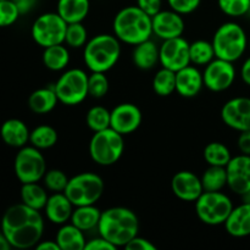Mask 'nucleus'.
<instances>
[{
  "instance_id": "obj_1",
  "label": "nucleus",
  "mask_w": 250,
  "mask_h": 250,
  "mask_svg": "<svg viewBox=\"0 0 250 250\" xmlns=\"http://www.w3.org/2000/svg\"><path fill=\"white\" fill-rule=\"evenodd\" d=\"M1 232L12 248H36L43 238L44 217L23 203L11 205L2 215Z\"/></svg>"
},
{
  "instance_id": "obj_2",
  "label": "nucleus",
  "mask_w": 250,
  "mask_h": 250,
  "mask_svg": "<svg viewBox=\"0 0 250 250\" xmlns=\"http://www.w3.org/2000/svg\"><path fill=\"white\" fill-rule=\"evenodd\" d=\"M98 234L114 244L116 248L126 247L131 239L138 236L139 221L133 210L125 207H112L102 211Z\"/></svg>"
},
{
  "instance_id": "obj_3",
  "label": "nucleus",
  "mask_w": 250,
  "mask_h": 250,
  "mask_svg": "<svg viewBox=\"0 0 250 250\" xmlns=\"http://www.w3.org/2000/svg\"><path fill=\"white\" fill-rule=\"evenodd\" d=\"M112 31L121 43L128 45L146 42L153 36L151 16L139 9L137 5L122 7L114 17Z\"/></svg>"
},
{
  "instance_id": "obj_4",
  "label": "nucleus",
  "mask_w": 250,
  "mask_h": 250,
  "mask_svg": "<svg viewBox=\"0 0 250 250\" xmlns=\"http://www.w3.org/2000/svg\"><path fill=\"white\" fill-rule=\"evenodd\" d=\"M120 56L121 42L115 34H98L83 48V61L90 72L106 73L119 62Z\"/></svg>"
},
{
  "instance_id": "obj_5",
  "label": "nucleus",
  "mask_w": 250,
  "mask_h": 250,
  "mask_svg": "<svg viewBox=\"0 0 250 250\" xmlns=\"http://www.w3.org/2000/svg\"><path fill=\"white\" fill-rule=\"evenodd\" d=\"M215 55L222 60L236 62L248 48V36L239 23L233 21L220 24L211 41Z\"/></svg>"
},
{
  "instance_id": "obj_6",
  "label": "nucleus",
  "mask_w": 250,
  "mask_h": 250,
  "mask_svg": "<svg viewBox=\"0 0 250 250\" xmlns=\"http://www.w3.org/2000/svg\"><path fill=\"white\" fill-rule=\"evenodd\" d=\"M124 137L111 127L94 132L88 146L90 159L100 166L115 165L125 151Z\"/></svg>"
},
{
  "instance_id": "obj_7",
  "label": "nucleus",
  "mask_w": 250,
  "mask_h": 250,
  "mask_svg": "<svg viewBox=\"0 0 250 250\" xmlns=\"http://www.w3.org/2000/svg\"><path fill=\"white\" fill-rule=\"evenodd\" d=\"M105 183L98 173L81 172L68 180L65 194L75 207L94 205L104 194Z\"/></svg>"
},
{
  "instance_id": "obj_8",
  "label": "nucleus",
  "mask_w": 250,
  "mask_h": 250,
  "mask_svg": "<svg viewBox=\"0 0 250 250\" xmlns=\"http://www.w3.org/2000/svg\"><path fill=\"white\" fill-rule=\"evenodd\" d=\"M194 204L198 219L209 226L224 225L234 208L231 198L222 190L203 192Z\"/></svg>"
},
{
  "instance_id": "obj_9",
  "label": "nucleus",
  "mask_w": 250,
  "mask_h": 250,
  "mask_svg": "<svg viewBox=\"0 0 250 250\" xmlns=\"http://www.w3.org/2000/svg\"><path fill=\"white\" fill-rule=\"evenodd\" d=\"M54 89L59 103L66 106L80 105L89 97L88 93V75L82 68H70L54 83Z\"/></svg>"
},
{
  "instance_id": "obj_10",
  "label": "nucleus",
  "mask_w": 250,
  "mask_h": 250,
  "mask_svg": "<svg viewBox=\"0 0 250 250\" xmlns=\"http://www.w3.org/2000/svg\"><path fill=\"white\" fill-rule=\"evenodd\" d=\"M67 23L58 12H44L34 20L31 28V36L36 44L42 48L62 44Z\"/></svg>"
},
{
  "instance_id": "obj_11",
  "label": "nucleus",
  "mask_w": 250,
  "mask_h": 250,
  "mask_svg": "<svg viewBox=\"0 0 250 250\" xmlns=\"http://www.w3.org/2000/svg\"><path fill=\"white\" fill-rule=\"evenodd\" d=\"M14 171L17 180L23 183L39 182L46 172V161L41 149L33 146L20 148L15 156Z\"/></svg>"
},
{
  "instance_id": "obj_12",
  "label": "nucleus",
  "mask_w": 250,
  "mask_h": 250,
  "mask_svg": "<svg viewBox=\"0 0 250 250\" xmlns=\"http://www.w3.org/2000/svg\"><path fill=\"white\" fill-rule=\"evenodd\" d=\"M236 76L237 72L233 62L215 58L211 62L204 66V87L214 93L225 92L232 87L236 81Z\"/></svg>"
},
{
  "instance_id": "obj_13",
  "label": "nucleus",
  "mask_w": 250,
  "mask_h": 250,
  "mask_svg": "<svg viewBox=\"0 0 250 250\" xmlns=\"http://www.w3.org/2000/svg\"><path fill=\"white\" fill-rule=\"evenodd\" d=\"M160 65L175 72L190 65L189 43L183 37L163 41L160 45Z\"/></svg>"
},
{
  "instance_id": "obj_14",
  "label": "nucleus",
  "mask_w": 250,
  "mask_h": 250,
  "mask_svg": "<svg viewBox=\"0 0 250 250\" xmlns=\"http://www.w3.org/2000/svg\"><path fill=\"white\" fill-rule=\"evenodd\" d=\"M224 124L237 132L250 129V98L236 97L224 104L221 109Z\"/></svg>"
},
{
  "instance_id": "obj_15",
  "label": "nucleus",
  "mask_w": 250,
  "mask_h": 250,
  "mask_svg": "<svg viewBox=\"0 0 250 250\" xmlns=\"http://www.w3.org/2000/svg\"><path fill=\"white\" fill-rule=\"evenodd\" d=\"M153 34L161 41L182 37L186 29V22L182 15L173 10H161L151 17Z\"/></svg>"
},
{
  "instance_id": "obj_16",
  "label": "nucleus",
  "mask_w": 250,
  "mask_h": 250,
  "mask_svg": "<svg viewBox=\"0 0 250 250\" xmlns=\"http://www.w3.org/2000/svg\"><path fill=\"white\" fill-rule=\"evenodd\" d=\"M227 187L233 193L243 195L250 190V155L232 156L226 166Z\"/></svg>"
},
{
  "instance_id": "obj_17",
  "label": "nucleus",
  "mask_w": 250,
  "mask_h": 250,
  "mask_svg": "<svg viewBox=\"0 0 250 250\" xmlns=\"http://www.w3.org/2000/svg\"><path fill=\"white\" fill-rule=\"evenodd\" d=\"M142 120V111L136 104L121 103L111 110L110 127L122 136H128L139 128Z\"/></svg>"
},
{
  "instance_id": "obj_18",
  "label": "nucleus",
  "mask_w": 250,
  "mask_h": 250,
  "mask_svg": "<svg viewBox=\"0 0 250 250\" xmlns=\"http://www.w3.org/2000/svg\"><path fill=\"white\" fill-rule=\"evenodd\" d=\"M171 190L180 200L193 203L204 192L200 177L187 170L175 173L171 180Z\"/></svg>"
},
{
  "instance_id": "obj_19",
  "label": "nucleus",
  "mask_w": 250,
  "mask_h": 250,
  "mask_svg": "<svg viewBox=\"0 0 250 250\" xmlns=\"http://www.w3.org/2000/svg\"><path fill=\"white\" fill-rule=\"evenodd\" d=\"M204 87L203 72L194 65H188L176 72V92L183 98H194Z\"/></svg>"
},
{
  "instance_id": "obj_20",
  "label": "nucleus",
  "mask_w": 250,
  "mask_h": 250,
  "mask_svg": "<svg viewBox=\"0 0 250 250\" xmlns=\"http://www.w3.org/2000/svg\"><path fill=\"white\" fill-rule=\"evenodd\" d=\"M73 209H75V205L71 203L67 195L63 192H59L49 195L48 202L43 210L49 222L61 226V225L70 222Z\"/></svg>"
},
{
  "instance_id": "obj_21",
  "label": "nucleus",
  "mask_w": 250,
  "mask_h": 250,
  "mask_svg": "<svg viewBox=\"0 0 250 250\" xmlns=\"http://www.w3.org/2000/svg\"><path fill=\"white\" fill-rule=\"evenodd\" d=\"M225 229L234 238L250 236V204L242 203L232 209L231 214L224 224Z\"/></svg>"
},
{
  "instance_id": "obj_22",
  "label": "nucleus",
  "mask_w": 250,
  "mask_h": 250,
  "mask_svg": "<svg viewBox=\"0 0 250 250\" xmlns=\"http://www.w3.org/2000/svg\"><path fill=\"white\" fill-rule=\"evenodd\" d=\"M31 131L22 120L9 119L0 127V137L6 146L22 148L29 142Z\"/></svg>"
},
{
  "instance_id": "obj_23",
  "label": "nucleus",
  "mask_w": 250,
  "mask_h": 250,
  "mask_svg": "<svg viewBox=\"0 0 250 250\" xmlns=\"http://www.w3.org/2000/svg\"><path fill=\"white\" fill-rule=\"evenodd\" d=\"M132 61L139 70H151L160 63V46L151 39L137 44L132 51Z\"/></svg>"
},
{
  "instance_id": "obj_24",
  "label": "nucleus",
  "mask_w": 250,
  "mask_h": 250,
  "mask_svg": "<svg viewBox=\"0 0 250 250\" xmlns=\"http://www.w3.org/2000/svg\"><path fill=\"white\" fill-rule=\"evenodd\" d=\"M85 232L78 229L71 222L61 225L55 236L56 243L60 247V250H84L87 238Z\"/></svg>"
},
{
  "instance_id": "obj_25",
  "label": "nucleus",
  "mask_w": 250,
  "mask_h": 250,
  "mask_svg": "<svg viewBox=\"0 0 250 250\" xmlns=\"http://www.w3.org/2000/svg\"><path fill=\"white\" fill-rule=\"evenodd\" d=\"M90 11V0H58L56 12L66 23L83 22Z\"/></svg>"
},
{
  "instance_id": "obj_26",
  "label": "nucleus",
  "mask_w": 250,
  "mask_h": 250,
  "mask_svg": "<svg viewBox=\"0 0 250 250\" xmlns=\"http://www.w3.org/2000/svg\"><path fill=\"white\" fill-rule=\"evenodd\" d=\"M59 99L54 84L36 89L28 97V107L37 115H45L53 111L58 105Z\"/></svg>"
},
{
  "instance_id": "obj_27",
  "label": "nucleus",
  "mask_w": 250,
  "mask_h": 250,
  "mask_svg": "<svg viewBox=\"0 0 250 250\" xmlns=\"http://www.w3.org/2000/svg\"><path fill=\"white\" fill-rule=\"evenodd\" d=\"M102 211L94 205H82L75 207L70 222L82 229L83 232H89L97 229L99 225Z\"/></svg>"
},
{
  "instance_id": "obj_28",
  "label": "nucleus",
  "mask_w": 250,
  "mask_h": 250,
  "mask_svg": "<svg viewBox=\"0 0 250 250\" xmlns=\"http://www.w3.org/2000/svg\"><path fill=\"white\" fill-rule=\"evenodd\" d=\"M70 50L65 43L44 48L43 56H42L44 66L54 72L65 70L70 63Z\"/></svg>"
},
{
  "instance_id": "obj_29",
  "label": "nucleus",
  "mask_w": 250,
  "mask_h": 250,
  "mask_svg": "<svg viewBox=\"0 0 250 250\" xmlns=\"http://www.w3.org/2000/svg\"><path fill=\"white\" fill-rule=\"evenodd\" d=\"M21 203L27 207L36 210H43L48 202V189L44 186H41L38 182L23 183L20 192Z\"/></svg>"
},
{
  "instance_id": "obj_30",
  "label": "nucleus",
  "mask_w": 250,
  "mask_h": 250,
  "mask_svg": "<svg viewBox=\"0 0 250 250\" xmlns=\"http://www.w3.org/2000/svg\"><path fill=\"white\" fill-rule=\"evenodd\" d=\"M189 58L190 63L197 67L207 66L216 58L214 45L211 42L204 41V39L194 41L193 43H189Z\"/></svg>"
},
{
  "instance_id": "obj_31",
  "label": "nucleus",
  "mask_w": 250,
  "mask_h": 250,
  "mask_svg": "<svg viewBox=\"0 0 250 250\" xmlns=\"http://www.w3.org/2000/svg\"><path fill=\"white\" fill-rule=\"evenodd\" d=\"M204 192H219L227 187L226 167L209 166L200 177Z\"/></svg>"
},
{
  "instance_id": "obj_32",
  "label": "nucleus",
  "mask_w": 250,
  "mask_h": 250,
  "mask_svg": "<svg viewBox=\"0 0 250 250\" xmlns=\"http://www.w3.org/2000/svg\"><path fill=\"white\" fill-rule=\"evenodd\" d=\"M58 131L54 127L49 126V125H41L31 131L29 143L41 150H45V149L53 148L58 143Z\"/></svg>"
},
{
  "instance_id": "obj_33",
  "label": "nucleus",
  "mask_w": 250,
  "mask_h": 250,
  "mask_svg": "<svg viewBox=\"0 0 250 250\" xmlns=\"http://www.w3.org/2000/svg\"><path fill=\"white\" fill-rule=\"evenodd\" d=\"M203 158L209 166H222L226 167L232 159V154L227 146L221 142H211L207 144L203 150Z\"/></svg>"
},
{
  "instance_id": "obj_34",
  "label": "nucleus",
  "mask_w": 250,
  "mask_h": 250,
  "mask_svg": "<svg viewBox=\"0 0 250 250\" xmlns=\"http://www.w3.org/2000/svg\"><path fill=\"white\" fill-rule=\"evenodd\" d=\"M153 90L159 97H168L176 92V72L161 67L153 78Z\"/></svg>"
},
{
  "instance_id": "obj_35",
  "label": "nucleus",
  "mask_w": 250,
  "mask_h": 250,
  "mask_svg": "<svg viewBox=\"0 0 250 250\" xmlns=\"http://www.w3.org/2000/svg\"><path fill=\"white\" fill-rule=\"evenodd\" d=\"M85 124L88 128L93 132H99L106 129L111 124V111L102 105L92 106L85 115Z\"/></svg>"
},
{
  "instance_id": "obj_36",
  "label": "nucleus",
  "mask_w": 250,
  "mask_h": 250,
  "mask_svg": "<svg viewBox=\"0 0 250 250\" xmlns=\"http://www.w3.org/2000/svg\"><path fill=\"white\" fill-rule=\"evenodd\" d=\"M88 38V29L83 24V22H75V23H67L65 34V42L63 43L72 49L84 48Z\"/></svg>"
},
{
  "instance_id": "obj_37",
  "label": "nucleus",
  "mask_w": 250,
  "mask_h": 250,
  "mask_svg": "<svg viewBox=\"0 0 250 250\" xmlns=\"http://www.w3.org/2000/svg\"><path fill=\"white\" fill-rule=\"evenodd\" d=\"M109 78L105 72H90L88 75V93L94 99H102L109 92Z\"/></svg>"
},
{
  "instance_id": "obj_38",
  "label": "nucleus",
  "mask_w": 250,
  "mask_h": 250,
  "mask_svg": "<svg viewBox=\"0 0 250 250\" xmlns=\"http://www.w3.org/2000/svg\"><path fill=\"white\" fill-rule=\"evenodd\" d=\"M70 178L67 177L62 170H58V168H51V170H46L45 175L43 177V185L48 190L53 193L65 192L66 187Z\"/></svg>"
},
{
  "instance_id": "obj_39",
  "label": "nucleus",
  "mask_w": 250,
  "mask_h": 250,
  "mask_svg": "<svg viewBox=\"0 0 250 250\" xmlns=\"http://www.w3.org/2000/svg\"><path fill=\"white\" fill-rule=\"evenodd\" d=\"M220 11L229 17H242L250 12V0H217Z\"/></svg>"
},
{
  "instance_id": "obj_40",
  "label": "nucleus",
  "mask_w": 250,
  "mask_h": 250,
  "mask_svg": "<svg viewBox=\"0 0 250 250\" xmlns=\"http://www.w3.org/2000/svg\"><path fill=\"white\" fill-rule=\"evenodd\" d=\"M21 16L14 0H0V27L14 24Z\"/></svg>"
},
{
  "instance_id": "obj_41",
  "label": "nucleus",
  "mask_w": 250,
  "mask_h": 250,
  "mask_svg": "<svg viewBox=\"0 0 250 250\" xmlns=\"http://www.w3.org/2000/svg\"><path fill=\"white\" fill-rule=\"evenodd\" d=\"M168 7L182 16L193 14L199 9L202 0H166Z\"/></svg>"
},
{
  "instance_id": "obj_42",
  "label": "nucleus",
  "mask_w": 250,
  "mask_h": 250,
  "mask_svg": "<svg viewBox=\"0 0 250 250\" xmlns=\"http://www.w3.org/2000/svg\"><path fill=\"white\" fill-rule=\"evenodd\" d=\"M136 5L151 17L163 10V0H137Z\"/></svg>"
},
{
  "instance_id": "obj_43",
  "label": "nucleus",
  "mask_w": 250,
  "mask_h": 250,
  "mask_svg": "<svg viewBox=\"0 0 250 250\" xmlns=\"http://www.w3.org/2000/svg\"><path fill=\"white\" fill-rule=\"evenodd\" d=\"M116 247L114 244L110 243L109 241L102 237L100 234H98V237L94 238L87 239V243H85L84 250H115Z\"/></svg>"
},
{
  "instance_id": "obj_44",
  "label": "nucleus",
  "mask_w": 250,
  "mask_h": 250,
  "mask_svg": "<svg viewBox=\"0 0 250 250\" xmlns=\"http://www.w3.org/2000/svg\"><path fill=\"white\" fill-rule=\"evenodd\" d=\"M127 250H156L155 244L151 243L148 239L143 238V237L136 236L133 239L128 242L125 247Z\"/></svg>"
},
{
  "instance_id": "obj_45",
  "label": "nucleus",
  "mask_w": 250,
  "mask_h": 250,
  "mask_svg": "<svg viewBox=\"0 0 250 250\" xmlns=\"http://www.w3.org/2000/svg\"><path fill=\"white\" fill-rule=\"evenodd\" d=\"M237 146L241 154L250 155V129L249 131L239 132L238 139H237Z\"/></svg>"
},
{
  "instance_id": "obj_46",
  "label": "nucleus",
  "mask_w": 250,
  "mask_h": 250,
  "mask_svg": "<svg viewBox=\"0 0 250 250\" xmlns=\"http://www.w3.org/2000/svg\"><path fill=\"white\" fill-rule=\"evenodd\" d=\"M14 2L16 4V6L19 7L20 14L26 15L34 9V6L37 5L38 0H14Z\"/></svg>"
},
{
  "instance_id": "obj_47",
  "label": "nucleus",
  "mask_w": 250,
  "mask_h": 250,
  "mask_svg": "<svg viewBox=\"0 0 250 250\" xmlns=\"http://www.w3.org/2000/svg\"><path fill=\"white\" fill-rule=\"evenodd\" d=\"M241 78L247 85L250 87V56L244 60L243 65L241 67Z\"/></svg>"
},
{
  "instance_id": "obj_48",
  "label": "nucleus",
  "mask_w": 250,
  "mask_h": 250,
  "mask_svg": "<svg viewBox=\"0 0 250 250\" xmlns=\"http://www.w3.org/2000/svg\"><path fill=\"white\" fill-rule=\"evenodd\" d=\"M37 250H60V247L56 243L55 239H48V241H41L36 246Z\"/></svg>"
},
{
  "instance_id": "obj_49",
  "label": "nucleus",
  "mask_w": 250,
  "mask_h": 250,
  "mask_svg": "<svg viewBox=\"0 0 250 250\" xmlns=\"http://www.w3.org/2000/svg\"><path fill=\"white\" fill-rule=\"evenodd\" d=\"M12 247L10 246L9 241H7L6 237L4 236V233H2L1 229H0V250H9Z\"/></svg>"
},
{
  "instance_id": "obj_50",
  "label": "nucleus",
  "mask_w": 250,
  "mask_h": 250,
  "mask_svg": "<svg viewBox=\"0 0 250 250\" xmlns=\"http://www.w3.org/2000/svg\"><path fill=\"white\" fill-rule=\"evenodd\" d=\"M242 200H243L244 203H249L250 204V190H248V192L244 193V194L242 195Z\"/></svg>"
},
{
  "instance_id": "obj_51",
  "label": "nucleus",
  "mask_w": 250,
  "mask_h": 250,
  "mask_svg": "<svg viewBox=\"0 0 250 250\" xmlns=\"http://www.w3.org/2000/svg\"><path fill=\"white\" fill-rule=\"evenodd\" d=\"M248 46H249V49H250V39H249V43H248Z\"/></svg>"
}]
</instances>
